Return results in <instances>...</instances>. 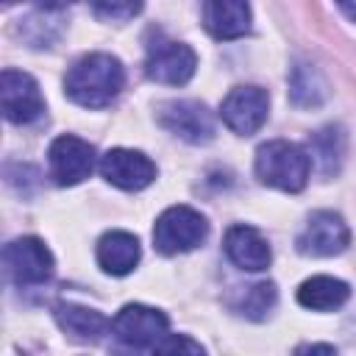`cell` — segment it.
<instances>
[{
  "label": "cell",
  "instance_id": "obj_17",
  "mask_svg": "<svg viewBox=\"0 0 356 356\" xmlns=\"http://www.w3.org/2000/svg\"><path fill=\"white\" fill-rule=\"evenodd\" d=\"M348 298H350V286L339 278H331V275H314L298 286V303L312 309V312L339 309Z\"/></svg>",
  "mask_w": 356,
  "mask_h": 356
},
{
  "label": "cell",
  "instance_id": "obj_8",
  "mask_svg": "<svg viewBox=\"0 0 356 356\" xmlns=\"http://www.w3.org/2000/svg\"><path fill=\"white\" fill-rule=\"evenodd\" d=\"M0 103L3 114L14 125H28L44 111L39 83L19 70H3L0 75Z\"/></svg>",
  "mask_w": 356,
  "mask_h": 356
},
{
  "label": "cell",
  "instance_id": "obj_14",
  "mask_svg": "<svg viewBox=\"0 0 356 356\" xmlns=\"http://www.w3.org/2000/svg\"><path fill=\"white\" fill-rule=\"evenodd\" d=\"M203 25L214 39H239L250 31L248 0H206Z\"/></svg>",
  "mask_w": 356,
  "mask_h": 356
},
{
  "label": "cell",
  "instance_id": "obj_3",
  "mask_svg": "<svg viewBox=\"0 0 356 356\" xmlns=\"http://www.w3.org/2000/svg\"><path fill=\"white\" fill-rule=\"evenodd\" d=\"M209 236V222L192 206H170L153 225V245L164 256L186 253Z\"/></svg>",
  "mask_w": 356,
  "mask_h": 356
},
{
  "label": "cell",
  "instance_id": "obj_24",
  "mask_svg": "<svg viewBox=\"0 0 356 356\" xmlns=\"http://www.w3.org/2000/svg\"><path fill=\"white\" fill-rule=\"evenodd\" d=\"M42 8H64V6H70V3H75V0H36Z\"/></svg>",
  "mask_w": 356,
  "mask_h": 356
},
{
  "label": "cell",
  "instance_id": "obj_10",
  "mask_svg": "<svg viewBox=\"0 0 356 356\" xmlns=\"http://www.w3.org/2000/svg\"><path fill=\"white\" fill-rule=\"evenodd\" d=\"M350 231L334 211H314L298 234V250L303 256H337L348 248Z\"/></svg>",
  "mask_w": 356,
  "mask_h": 356
},
{
  "label": "cell",
  "instance_id": "obj_16",
  "mask_svg": "<svg viewBox=\"0 0 356 356\" xmlns=\"http://www.w3.org/2000/svg\"><path fill=\"white\" fill-rule=\"evenodd\" d=\"M53 314H56V323L61 325V331H67L70 337H75V339H81V342H95V339H100L106 331H111V323H108L100 312L86 309V306H81V303L61 300V303H56Z\"/></svg>",
  "mask_w": 356,
  "mask_h": 356
},
{
  "label": "cell",
  "instance_id": "obj_4",
  "mask_svg": "<svg viewBox=\"0 0 356 356\" xmlns=\"http://www.w3.org/2000/svg\"><path fill=\"white\" fill-rule=\"evenodd\" d=\"M195 67H197V56L184 42H175V39H167V36L156 33V39L147 44L145 75L156 83L181 86L195 75Z\"/></svg>",
  "mask_w": 356,
  "mask_h": 356
},
{
  "label": "cell",
  "instance_id": "obj_15",
  "mask_svg": "<svg viewBox=\"0 0 356 356\" xmlns=\"http://www.w3.org/2000/svg\"><path fill=\"white\" fill-rule=\"evenodd\" d=\"M139 239L128 231H108L97 242V264L108 275H128L139 264Z\"/></svg>",
  "mask_w": 356,
  "mask_h": 356
},
{
  "label": "cell",
  "instance_id": "obj_21",
  "mask_svg": "<svg viewBox=\"0 0 356 356\" xmlns=\"http://www.w3.org/2000/svg\"><path fill=\"white\" fill-rule=\"evenodd\" d=\"M145 0H92V8L106 22H125L142 11Z\"/></svg>",
  "mask_w": 356,
  "mask_h": 356
},
{
  "label": "cell",
  "instance_id": "obj_12",
  "mask_svg": "<svg viewBox=\"0 0 356 356\" xmlns=\"http://www.w3.org/2000/svg\"><path fill=\"white\" fill-rule=\"evenodd\" d=\"M100 175L120 186V189H128V192H136V189H145L153 184L156 178V164L139 153V150H125V147H114L108 150L103 159H100Z\"/></svg>",
  "mask_w": 356,
  "mask_h": 356
},
{
  "label": "cell",
  "instance_id": "obj_18",
  "mask_svg": "<svg viewBox=\"0 0 356 356\" xmlns=\"http://www.w3.org/2000/svg\"><path fill=\"white\" fill-rule=\"evenodd\" d=\"M342 153H345V136L339 128H323L309 142V159L317 161L323 175H331L339 170Z\"/></svg>",
  "mask_w": 356,
  "mask_h": 356
},
{
  "label": "cell",
  "instance_id": "obj_6",
  "mask_svg": "<svg viewBox=\"0 0 356 356\" xmlns=\"http://www.w3.org/2000/svg\"><path fill=\"white\" fill-rule=\"evenodd\" d=\"M6 273L17 286H36L53 275V253L36 236H19L3 248Z\"/></svg>",
  "mask_w": 356,
  "mask_h": 356
},
{
  "label": "cell",
  "instance_id": "obj_23",
  "mask_svg": "<svg viewBox=\"0 0 356 356\" xmlns=\"http://www.w3.org/2000/svg\"><path fill=\"white\" fill-rule=\"evenodd\" d=\"M337 6L342 8V14H345L348 19L356 22V0H337Z\"/></svg>",
  "mask_w": 356,
  "mask_h": 356
},
{
  "label": "cell",
  "instance_id": "obj_25",
  "mask_svg": "<svg viewBox=\"0 0 356 356\" xmlns=\"http://www.w3.org/2000/svg\"><path fill=\"white\" fill-rule=\"evenodd\" d=\"M303 350H325V353H334L331 345H303V348H298V353H303Z\"/></svg>",
  "mask_w": 356,
  "mask_h": 356
},
{
  "label": "cell",
  "instance_id": "obj_22",
  "mask_svg": "<svg viewBox=\"0 0 356 356\" xmlns=\"http://www.w3.org/2000/svg\"><path fill=\"white\" fill-rule=\"evenodd\" d=\"M181 350L184 353H203V348L197 342H192L189 337H178V334H167L153 353H181Z\"/></svg>",
  "mask_w": 356,
  "mask_h": 356
},
{
  "label": "cell",
  "instance_id": "obj_7",
  "mask_svg": "<svg viewBox=\"0 0 356 356\" xmlns=\"http://www.w3.org/2000/svg\"><path fill=\"white\" fill-rule=\"evenodd\" d=\"M47 164H50V178L58 186H75L92 175L95 147L72 134H64V136L53 139V145L47 150Z\"/></svg>",
  "mask_w": 356,
  "mask_h": 356
},
{
  "label": "cell",
  "instance_id": "obj_11",
  "mask_svg": "<svg viewBox=\"0 0 356 356\" xmlns=\"http://www.w3.org/2000/svg\"><path fill=\"white\" fill-rule=\"evenodd\" d=\"M159 122L181 136L184 142L192 145H203L214 136V120L209 114V108L197 100H170L159 108Z\"/></svg>",
  "mask_w": 356,
  "mask_h": 356
},
{
  "label": "cell",
  "instance_id": "obj_1",
  "mask_svg": "<svg viewBox=\"0 0 356 356\" xmlns=\"http://www.w3.org/2000/svg\"><path fill=\"white\" fill-rule=\"evenodd\" d=\"M125 83L122 64L108 53H89L81 56L64 75V92L72 103L83 108H103L108 106Z\"/></svg>",
  "mask_w": 356,
  "mask_h": 356
},
{
  "label": "cell",
  "instance_id": "obj_26",
  "mask_svg": "<svg viewBox=\"0 0 356 356\" xmlns=\"http://www.w3.org/2000/svg\"><path fill=\"white\" fill-rule=\"evenodd\" d=\"M3 3H6V6H11V3H17V0H3Z\"/></svg>",
  "mask_w": 356,
  "mask_h": 356
},
{
  "label": "cell",
  "instance_id": "obj_19",
  "mask_svg": "<svg viewBox=\"0 0 356 356\" xmlns=\"http://www.w3.org/2000/svg\"><path fill=\"white\" fill-rule=\"evenodd\" d=\"M289 97H292L295 106H303V108L323 103V97H325V83H323V78L317 75L314 67L298 64V67L292 70V78H289Z\"/></svg>",
  "mask_w": 356,
  "mask_h": 356
},
{
  "label": "cell",
  "instance_id": "obj_13",
  "mask_svg": "<svg viewBox=\"0 0 356 356\" xmlns=\"http://www.w3.org/2000/svg\"><path fill=\"white\" fill-rule=\"evenodd\" d=\"M225 256L239 270L259 273V270H267L270 267L273 250H270L267 239L256 228H250V225H234L225 234Z\"/></svg>",
  "mask_w": 356,
  "mask_h": 356
},
{
  "label": "cell",
  "instance_id": "obj_9",
  "mask_svg": "<svg viewBox=\"0 0 356 356\" xmlns=\"http://www.w3.org/2000/svg\"><path fill=\"white\" fill-rule=\"evenodd\" d=\"M267 111H270V97L259 86H236L220 103L222 122L239 136L256 134L267 122Z\"/></svg>",
  "mask_w": 356,
  "mask_h": 356
},
{
  "label": "cell",
  "instance_id": "obj_20",
  "mask_svg": "<svg viewBox=\"0 0 356 356\" xmlns=\"http://www.w3.org/2000/svg\"><path fill=\"white\" fill-rule=\"evenodd\" d=\"M275 306V284L273 281H259L253 286H245L242 298L234 303V309L250 320H261L270 314V309Z\"/></svg>",
  "mask_w": 356,
  "mask_h": 356
},
{
  "label": "cell",
  "instance_id": "obj_5",
  "mask_svg": "<svg viewBox=\"0 0 356 356\" xmlns=\"http://www.w3.org/2000/svg\"><path fill=\"white\" fill-rule=\"evenodd\" d=\"M111 334L128 348L156 350L159 342L170 334V323L159 309H150L142 303H128L111 320Z\"/></svg>",
  "mask_w": 356,
  "mask_h": 356
},
{
  "label": "cell",
  "instance_id": "obj_2",
  "mask_svg": "<svg viewBox=\"0 0 356 356\" xmlns=\"http://www.w3.org/2000/svg\"><path fill=\"white\" fill-rule=\"evenodd\" d=\"M256 178L267 186L284 189V192H300L312 172L309 150H303L295 142L273 139L264 142L256 150Z\"/></svg>",
  "mask_w": 356,
  "mask_h": 356
}]
</instances>
